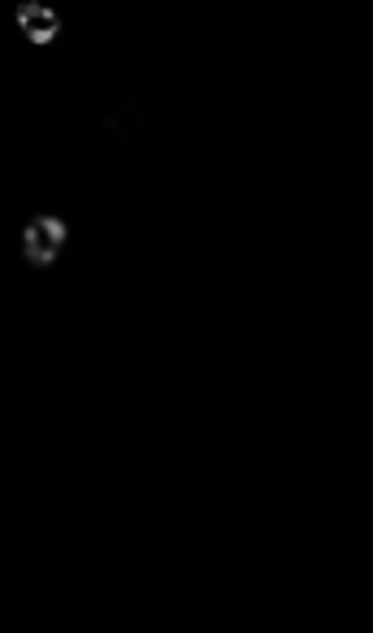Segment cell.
<instances>
[{"instance_id": "cell-1", "label": "cell", "mask_w": 373, "mask_h": 633, "mask_svg": "<svg viewBox=\"0 0 373 633\" xmlns=\"http://www.w3.org/2000/svg\"><path fill=\"white\" fill-rule=\"evenodd\" d=\"M22 26H30V35H35V39H43V35H52L56 17H52L43 4H26V9H22Z\"/></svg>"}]
</instances>
